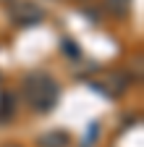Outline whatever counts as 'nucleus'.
<instances>
[{"instance_id":"obj_2","label":"nucleus","mask_w":144,"mask_h":147,"mask_svg":"<svg viewBox=\"0 0 144 147\" xmlns=\"http://www.w3.org/2000/svg\"><path fill=\"white\" fill-rule=\"evenodd\" d=\"M8 13L19 26H34V24H40L45 18L42 5H37L34 0H13L8 5Z\"/></svg>"},{"instance_id":"obj_3","label":"nucleus","mask_w":144,"mask_h":147,"mask_svg":"<svg viewBox=\"0 0 144 147\" xmlns=\"http://www.w3.org/2000/svg\"><path fill=\"white\" fill-rule=\"evenodd\" d=\"M68 134L66 131H47L37 139V147H68Z\"/></svg>"},{"instance_id":"obj_5","label":"nucleus","mask_w":144,"mask_h":147,"mask_svg":"<svg viewBox=\"0 0 144 147\" xmlns=\"http://www.w3.org/2000/svg\"><path fill=\"white\" fill-rule=\"evenodd\" d=\"M105 8L113 16H126L131 11V0H105Z\"/></svg>"},{"instance_id":"obj_1","label":"nucleus","mask_w":144,"mask_h":147,"mask_svg":"<svg viewBox=\"0 0 144 147\" xmlns=\"http://www.w3.org/2000/svg\"><path fill=\"white\" fill-rule=\"evenodd\" d=\"M24 95L26 102L37 110V113H50L55 108L58 97H60V87L58 82L45 71H34L24 79Z\"/></svg>"},{"instance_id":"obj_4","label":"nucleus","mask_w":144,"mask_h":147,"mask_svg":"<svg viewBox=\"0 0 144 147\" xmlns=\"http://www.w3.org/2000/svg\"><path fill=\"white\" fill-rule=\"evenodd\" d=\"M13 113H16L13 97H11V95H3V97H0V123L11 121V118H13Z\"/></svg>"},{"instance_id":"obj_7","label":"nucleus","mask_w":144,"mask_h":147,"mask_svg":"<svg viewBox=\"0 0 144 147\" xmlns=\"http://www.w3.org/2000/svg\"><path fill=\"white\" fill-rule=\"evenodd\" d=\"M8 147H19V144H8Z\"/></svg>"},{"instance_id":"obj_6","label":"nucleus","mask_w":144,"mask_h":147,"mask_svg":"<svg viewBox=\"0 0 144 147\" xmlns=\"http://www.w3.org/2000/svg\"><path fill=\"white\" fill-rule=\"evenodd\" d=\"M63 53H66V55H71V58H79V55H81L74 40H63Z\"/></svg>"}]
</instances>
